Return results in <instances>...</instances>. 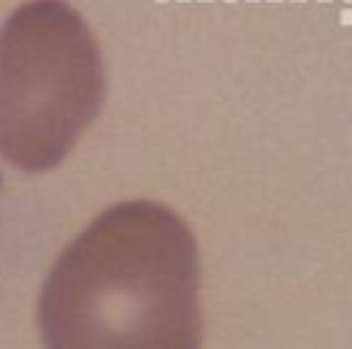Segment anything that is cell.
I'll return each mask as SVG.
<instances>
[{
	"instance_id": "6da1fadb",
	"label": "cell",
	"mask_w": 352,
	"mask_h": 349,
	"mask_svg": "<svg viewBox=\"0 0 352 349\" xmlns=\"http://www.w3.org/2000/svg\"><path fill=\"white\" fill-rule=\"evenodd\" d=\"M198 245L154 201L102 212L55 261L38 300L47 349H201Z\"/></svg>"
},
{
	"instance_id": "7a4b0ae2",
	"label": "cell",
	"mask_w": 352,
	"mask_h": 349,
	"mask_svg": "<svg viewBox=\"0 0 352 349\" xmlns=\"http://www.w3.org/2000/svg\"><path fill=\"white\" fill-rule=\"evenodd\" d=\"M104 102L102 52L63 0H30L0 30V157L44 173L66 159Z\"/></svg>"
}]
</instances>
